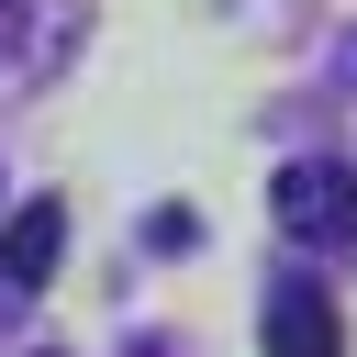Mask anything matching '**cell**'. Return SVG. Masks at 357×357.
<instances>
[{
  "label": "cell",
  "mask_w": 357,
  "mask_h": 357,
  "mask_svg": "<svg viewBox=\"0 0 357 357\" xmlns=\"http://www.w3.org/2000/svg\"><path fill=\"white\" fill-rule=\"evenodd\" d=\"M56 257H67V201H56V190H33V201L0 223V290H45V279H56Z\"/></svg>",
  "instance_id": "7a4b0ae2"
},
{
  "label": "cell",
  "mask_w": 357,
  "mask_h": 357,
  "mask_svg": "<svg viewBox=\"0 0 357 357\" xmlns=\"http://www.w3.org/2000/svg\"><path fill=\"white\" fill-rule=\"evenodd\" d=\"M268 357H346V335H335V301H324V279H279L268 290Z\"/></svg>",
  "instance_id": "3957f363"
},
{
  "label": "cell",
  "mask_w": 357,
  "mask_h": 357,
  "mask_svg": "<svg viewBox=\"0 0 357 357\" xmlns=\"http://www.w3.org/2000/svg\"><path fill=\"white\" fill-rule=\"evenodd\" d=\"M0 11H11V0H0Z\"/></svg>",
  "instance_id": "277c9868"
},
{
  "label": "cell",
  "mask_w": 357,
  "mask_h": 357,
  "mask_svg": "<svg viewBox=\"0 0 357 357\" xmlns=\"http://www.w3.org/2000/svg\"><path fill=\"white\" fill-rule=\"evenodd\" d=\"M268 212H279L290 245H357V167H335V156H290V167L268 178Z\"/></svg>",
  "instance_id": "6da1fadb"
}]
</instances>
